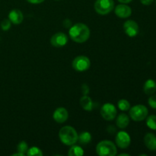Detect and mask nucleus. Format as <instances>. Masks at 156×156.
<instances>
[{
    "mask_svg": "<svg viewBox=\"0 0 156 156\" xmlns=\"http://www.w3.org/2000/svg\"><path fill=\"white\" fill-rule=\"evenodd\" d=\"M73 67L77 72H85L91 66V61L87 56H76L73 61Z\"/></svg>",
    "mask_w": 156,
    "mask_h": 156,
    "instance_id": "6",
    "label": "nucleus"
},
{
    "mask_svg": "<svg viewBox=\"0 0 156 156\" xmlns=\"http://www.w3.org/2000/svg\"><path fill=\"white\" fill-rule=\"evenodd\" d=\"M17 149H18V152H21V153H23L25 155L27 153V150H28V146H27L26 142L21 141L17 146Z\"/></svg>",
    "mask_w": 156,
    "mask_h": 156,
    "instance_id": "23",
    "label": "nucleus"
},
{
    "mask_svg": "<svg viewBox=\"0 0 156 156\" xmlns=\"http://www.w3.org/2000/svg\"><path fill=\"white\" fill-rule=\"evenodd\" d=\"M13 156H17V155H19V156H24V154L23 153H21V152H18V153H15L12 155Z\"/></svg>",
    "mask_w": 156,
    "mask_h": 156,
    "instance_id": "31",
    "label": "nucleus"
},
{
    "mask_svg": "<svg viewBox=\"0 0 156 156\" xmlns=\"http://www.w3.org/2000/svg\"><path fill=\"white\" fill-rule=\"evenodd\" d=\"M117 146L120 149H126L129 146L131 143V139L129 134L125 131H120L117 133L115 138Z\"/></svg>",
    "mask_w": 156,
    "mask_h": 156,
    "instance_id": "8",
    "label": "nucleus"
},
{
    "mask_svg": "<svg viewBox=\"0 0 156 156\" xmlns=\"http://www.w3.org/2000/svg\"><path fill=\"white\" fill-rule=\"evenodd\" d=\"M56 1H59V0H56Z\"/></svg>",
    "mask_w": 156,
    "mask_h": 156,
    "instance_id": "33",
    "label": "nucleus"
},
{
    "mask_svg": "<svg viewBox=\"0 0 156 156\" xmlns=\"http://www.w3.org/2000/svg\"><path fill=\"white\" fill-rule=\"evenodd\" d=\"M26 1L30 4H40L44 2V0H26Z\"/></svg>",
    "mask_w": 156,
    "mask_h": 156,
    "instance_id": "28",
    "label": "nucleus"
},
{
    "mask_svg": "<svg viewBox=\"0 0 156 156\" xmlns=\"http://www.w3.org/2000/svg\"><path fill=\"white\" fill-rule=\"evenodd\" d=\"M26 155L28 156H42L43 152L41 149L36 146H33V147L29 148Z\"/></svg>",
    "mask_w": 156,
    "mask_h": 156,
    "instance_id": "22",
    "label": "nucleus"
},
{
    "mask_svg": "<svg viewBox=\"0 0 156 156\" xmlns=\"http://www.w3.org/2000/svg\"><path fill=\"white\" fill-rule=\"evenodd\" d=\"M129 123V117L126 114L122 113L119 114L116 120V125L120 129H125Z\"/></svg>",
    "mask_w": 156,
    "mask_h": 156,
    "instance_id": "15",
    "label": "nucleus"
},
{
    "mask_svg": "<svg viewBox=\"0 0 156 156\" xmlns=\"http://www.w3.org/2000/svg\"><path fill=\"white\" fill-rule=\"evenodd\" d=\"M123 30L125 34L129 37H134L136 36L140 31L138 24L133 20H128L123 24Z\"/></svg>",
    "mask_w": 156,
    "mask_h": 156,
    "instance_id": "9",
    "label": "nucleus"
},
{
    "mask_svg": "<svg viewBox=\"0 0 156 156\" xmlns=\"http://www.w3.org/2000/svg\"><path fill=\"white\" fill-rule=\"evenodd\" d=\"M80 105L82 109L87 111H92L94 108V103L90 97L88 95H83L80 99Z\"/></svg>",
    "mask_w": 156,
    "mask_h": 156,
    "instance_id": "17",
    "label": "nucleus"
},
{
    "mask_svg": "<svg viewBox=\"0 0 156 156\" xmlns=\"http://www.w3.org/2000/svg\"><path fill=\"white\" fill-rule=\"evenodd\" d=\"M72 147L70 148L69 150L68 155L69 156H82L84 155V150L81 146H75L73 145L71 146Z\"/></svg>",
    "mask_w": 156,
    "mask_h": 156,
    "instance_id": "18",
    "label": "nucleus"
},
{
    "mask_svg": "<svg viewBox=\"0 0 156 156\" xmlns=\"http://www.w3.org/2000/svg\"><path fill=\"white\" fill-rule=\"evenodd\" d=\"M146 118V125L148 127L153 130H156V116L150 115Z\"/></svg>",
    "mask_w": 156,
    "mask_h": 156,
    "instance_id": "20",
    "label": "nucleus"
},
{
    "mask_svg": "<svg viewBox=\"0 0 156 156\" xmlns=\"http://www.w3.org/2000/svg\"><path fill=\"white\" fill-rule=\"evenodd\" d=\"M96 152L100 156H115L117 154V146L110 140H103L96 146Z\"/></svg>",
    "mask_w": 156,
    "mask_h": 156,
    "instance_id": "3",
    "label": "nucleus"
},
{
    "mask_svg": "<svg viewBox=\"0 0 156 156\" xmlns=\"http://www.w3.org/2000/svg\"><path fill=\"white\" fill-rule=\"evenodd\" d=\"M9 19L14 24H20L24 20L23 13L19 9H13L9 14Z\"/></svg>",
    "mask_w": 156,
    "mask_h": 156,
    "instance_id": "13",
    "label": "nucleus"
},
{
    "mask_svg": "<svg viewBox=\"0 0 156 156\" xmlns=\"http://www.w3.org/2000/svg\"><path fill=\"white\" fill-rule=\"evenodd\" d=\"M94 8L98 14L101 15L111 13L114 9V0H96Z\"/></svg>",
    "mask_w": 156,
    "mask_h": 156,
    "instance_id": "5",
    "label": "nucleus"
},
{
    "mask_svg": "<svg viewBox=\"0 0 156 156\" xmlns=\"http://www.w3.org/2000/svg\"><path fill=\"white\" fill-rule=\"evenodd\" d=\"M117 106H118V108L120 111H129V108H130V104L126 99H121L117 103Z\"/></svg>",
    "mask_w": 156,
    "mask_h": 156,
    "instance_id": "21",
    "label": "nucleus"
},
{
    "mask_svg": "<svg viewBox=\"0 0 156 156\" xmlns=\"http://www.w3.org/2000/svg\"><path fill=\"white\" fill-rule=\"evenodd\" d=\"M59 138L66 146H73L77 143L79 135L73 126H66L59 129Z\"/></svg>",
    "mask_w": 156,
    "mask_h": 156,
    "instance_id": "2",
    "label": "nucleus"
},
{
    "mask_svg": "<svg viewBox=\"0 0 156 156\" xmlns=\"http://www.w3.org/2000/svg\"><path fill=\"white\" fill-rule=\"evenodd\" d=\"M90 29L88 26L82 23H77L71 26L69 30L70 38L74 42L82 44L86 42L90 37Z\"/></svg>",
    "mask_w": 156,
    "mask_h": 156,
    "instance_id": "1",
    "label": "nucleus"
},
{
    "mask_svg": "<svg viewBox=\"0 0 156 156\" xmlns=\"http://www.w3.org/2000/svg\"><path fill=\"white\" fill-rule=\"evenodd\" d=\"M149 111L145 105H137L129 108V117L136 122H140L146 120L148 117Z\"/></svg>",
    "mask_w": 156,
    "mask_h": 156,
    "instance_id": "4",
    "label": "nucleus"
},
{
    "mask_svg": "<svg viewBox=\"0 0 156 156\" xmlns=\"http://www.w3.org/2000/svg\"><path fill=\"white\" fill-rule=\"evenodd\" d=\"M0 25H1L2 30H4V31H6V30H9L10 29L11 25H12V22H11L9 19H4L1 22Z\"/></svg>",
    "mask_w": 156,
    "mask_h": 156,
    "instance_id": "24",
    "label": "nucleus"
},
{
    "mask_svg": "<svg viewBox=\"0 0 156 156\" xmlns=\"http://www.w3.org/2000/svg\"><path fill=\"white\" fill-rule=\"evenodd\" d=\"M144 143L148 149L156 151V136L152 133H148L144 137Z\"/></svg>",
    "mask_w": 156,
    "mask_h": 156,
    "instance_id": "14",
    "label": "nucleus"
},
{
    "mask_svg": "<svg viewBox=\"0 0 156 156\" xmlns=\"http://www.w3.org/2000/svg\"><path fill=\"white\" fill-rule=\"evenodd\" d=\"M119 2L123 3V4H127V3H129L130 2H132L133 0H117Z\"/></svg>",
    "mask_w": 156,
    "mask_h": 156,
    "instance_id": "30",
    "label": "nucleus"
},
{
    "mask_svg": "<svg viewBox=\"0 0 156 156\" xmlns=\"http://www.w3.org/2000/svg\"><path fill=\"white\" fill-rule=\"evenodd\" d=\"M149 106L153 109H156V94H152L148 100Z\"/></svg>",
    "mask_w": 156,
    "mask_h": 156,
    "instance_id": "25",
    "label": "nucleus"
},
{
    "mask_svg": "<svg viewBox=\"0 0 156 156\" xmlns=\"http://www.w3.org/2000/svg\"><path fill=\"white\" fill-rule=\"evenodd\" d=\"M116 15L120 18H127L132 14V9L129 5L126 4H120L116 6L114 9Z\"/></svg>",
    "mask_w": 156,
    "mask_h": 156,
    "instance_id": "12",
    "label": "nucleus"
},
{
    "mask_svg": "<svg viewBox=\"0 0 156 156\" xmlns=\"http://www.w3.org/2000/svg\"><path fill=\"white\" fill-rule=\"evenodd\" d=\"M91 140V135L90 133L85 131V132L81 133L80 135L79 136L78 138V141L81 143V144H88L90 143Z\"/></svg>",
    "mask_w": 156,
    "mask_h": 156,
    "instance_id": "19",
    "label": "nucleus"
},
{
    "mask_svg": "<svg viewBox=\"0 0 156 156\" xmlns=\"http://www.w3.org/2000/svg\"><path fill=\"white\" fill-rule=\"evenodd\" d=\"M143 91L148 95H152L156 91V82L153 79H148L143 85Z\"/></svg>",
    "mask_w": 156,
    "mask_h": 156,
    "instance_id": "16",
    "label": "nucleus"
},
{
    "mask_svg": "<svg viewBox=\"0 0 156 156\" xmlns=\"http://www.w3.org/2000/svg\"><path fill=\"white\" fill-rule=\"evenodd\" d=\"M72 21L69 19H66L63 21V26L66 27H71Z\"/></svg>",
    "mask_w": 156,
    "mask_h": 156,
    "instance_id": "27",
    "label": "nucleus"
},
{
    "mask_svg": "<svg viewBox=\"0 0 156 156\" xmlns=\"http://www.w3.org/2000/svg\"><path fill=\"white\" fill-rule=\"evenodd\" d=\"M68 43V37L62 32H58L50 38V44L55 47H62Z\"/></svg>",
    "mask_w": 156,
    "mask_h": 156,
    "instance_id": "10",
    "label": "nucleus"
},
{
    "mask_svg": "<svg viewBox=\"0 0 156 156\" xmlns=\"http://www.w3.org/2000/svg\"><path fill=\"white\" fill-rule=\"evenodd\" d=\"M82 91L83 95H87L88 94V92H89V88H88V86L86 84H83L82 85Z\"/></svg>",
    "mask_w": 156,
    "mask_h": 156,
    "instance_id": "26",
    "label": "nucleus"
},
{
    "mask_svg": "<svg viewBox=\"0 0 156 156\" xmlns=\"http://www.w3.org/2000/svg\"><path fill=\"white\" fill-rule=\"evenodd\" d=\"M69 113L67 110L64 108H58L55 110L53 114V118L56 123H63L68 120Z\"/></svg>",
    "mask_w": 156,
    "mask_h": 156,
    "instance_id": "11",
    "label": "nucleus"
},
{
    "mask_svg": "<svg viewBox=\"0 0 156 156\" xmlns=\"http://www.w3.org/2000/svg\"><path fill=\"white\" fill-rule=\"evenodd\" d=\"M153 1L154 0H140L142 4L144 5H149L153 2Z\"/></svg>",
    "mask_w": 156,
    "mask_h": 156,
    "instance_id": "29",
    "label": "nucleus"
},
{
    "mask_svg": "<svg viewBox=\"0 0 156 156\" xmlns=\"http://www.w3.org/2000/svg\"><path fill=\"white\" fill-rule=\"evenodd\" d=\"M117 114L115 106L111 103H106L101 108V115L105 120L111 121L116 117Z\"/></svg>",
    "mask_w": 156,
    "mask_h": 156,
    "instance_id": "7",
    "label": "nucleus"
},
{
    "mask_svg": "<svg viewBox=\"0 0 156 156\" xmlns=\"http://www.w3.org/2000/svg\"><path fill=\"white\" fill-rule=\"evenodd\" d=\"M129 156L130 155H129V154H127V153H121V154H120V155H119V156Z\"/></svg>",
    "mask_w": 156,
    "mask_h": 156,
    "instance_id": "32",
    "label": "nucleus"
}]
</instances>
